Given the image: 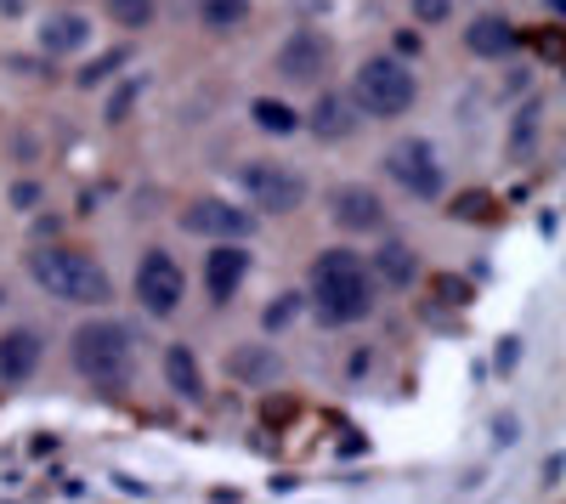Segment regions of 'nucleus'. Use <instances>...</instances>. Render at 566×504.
Here are the masks:
<instances>
[{
	"label": "nucleus",
	"instance_id": "obj_4",
	"mask_svg": "<svg viewBox=\"0 0 566 504\" xmlns=\"http://www.w3.org/2000/svg\"><path fill=\"white\" fill-rule=\"evenodd\" d=\"M413 97H419V85H413V74H408L397 57H368V63L357 69V80H352V103H357V114H374V119H397V114H408Z\"/></svg>",
	"mask_w": 566,
	"mask_h": 504
},
{
	"label": "nucleus",
	"instance_id": "obj_11",
	"mask_svg": "<svg viewBox=\"0 0 566 504\" xmlns=\"http://www.w3.org/2000/svg\"><path fill=\"white\" fill-rule=\"evenodd\" d=\"M357 103L352 97H340V91H323V97L312 103V114H306V125H312V136L317 143H346V136L357 130Z\"/></svg>",
	"mask_w": 566,
	"mask_h": 504
},
{
	"label": "nucleus",
	"instance_id": "obj_24",
	"mask_svg": "<svg viewBox=\"0 0 566 504\" xmlns=\"http://www.w3.org/2000/svg\"><path fill=\"white\" fill-rule=\"evenodd\" d=\"M295 312H301V295H277V301L266 306L261 324H266V329H290V324H295Z\"/></svg>",
	"mask_w": 566,
	"mask_h": 504
},
{
	"label": "nucleus",
	"instance_id": "obj_22",
	"mask_svg": "<svg viewBox=\"0 0 566 504\" xmlns=\"http://www.w3.org/2000/svg\"><path fill=\"white\" fill-rule=\"evenodd\" d=\"M154 12H159V0H108V18L119 29H148Z\"/></svg>",
	"mask_w": 566,
	"mask_h": 504
},
{
	"label": "nucleus",
	"instance_id": "obj_12",
	"mask_svg": "<svg viewBox=\"0 0 566 504\" xmlns=\"http://www.w3.org/2000/svg\"><path fill=\"white\" fill-rule=\"evenodd\" d=\"M91 45V18L85 12H45L40 23V52L45 57H74Z\"/></svg>",
	"mask_w": 566,
	"mask_h": 504
},
{
	"label": "nucleus",
	"instance_id": "obj_25",
	"mask_svg": "<svg viewBox=\"0 0 566 504\" xmlns=\"http://www.w3.org/2000/svg\"><path fill=\"white\" fill-rule=\"evenodd\" d=\"M413 18L431 29V23H448L453 18V0H413Z\"/></svg>",
	"mask_w": 566,
	"mask_h": 504
},
{
	"label": "nucleus",
	"instance_id": "obj_2",
	"mask_svg": "<svg viewBox=\"0 0 566 504\" xmlns=\"http://www.w3.org/2000/svg\"><path fill=\"white\" fill-rule=\"evenodd\" d=\"M74 369L97 386L103 397H119L136 375V340L125 324H114V317H91V324L74 329Z\"/></svg>",
	"mask_w": 566,
	"mask_h": 504
},
{
	"label": "nucleus",
	"instance_id": "obj_15",
	"mask_svg": "<svg viewBox=\"0 0 566 504\" xmlns=\"http://www.w3.org/2000/svg\"><path fill=\"white\" fill-rule=\"evenodd\" d=\"M165 380H170V391L181 397V402H205V369H199V357H193V346H165Z\"/></svg>",
	"mask_w": 566,
	"mask_h": 504
},
{
	"label": "nucleus",
	"instance_id": "obj_3",
	"mask_svg": "<svg viewBox=\"0 0 566 504\" xmlns=\"http://www.w3.org/2000/svg\"><path fill=\"white\" fill-rule=\"evenodd\" d=\"M29 279H34L45 295H52V301H69V306H103V301L114 295L108 272L91 261V255L63 250V244L34 250V255H29Z\"/></svg>",
	"mask_w": 566,
	"mask_h": 504
},
{
	"label": "nucleus",
	"instance_id": "obj_31",
	"mask_svg": "<svg viewBox=\"0 0 566 504\" xmlns=\"http://www.w3.org/2000/svg\"><path fill=\"white\" fill-rule=\"evenodd\" d=\"M0 12H7V18H18V12H23V0H0Z\"/></svg>",
	"mask_w": 566,
	"mask_h": 504
},
{
	"label": "nucleus",
	"instance_id": "obj_18",
	"mask_svg": "<svg viewBox=\"0 0 566 504\" xmlns=\"http://www.w3.org/2000/svg\"><path fill=\"white\" fill-rule=\"evenodd\" d=\"M374 279L391 284V290H408L419 279V255L408 244H380V255H374Z\"/></svg>",
	"mask_w": 566,
	"mask_h": 504
},
{
	"label": "nucleus",
	"instance_id": "obj_33",
	"mask_svg": "<svg viewBox=\"0 0 566 504\" xmlns=\"http://www.w3.org/2000/svg\"><path fill=\"white\" fill-rule=\"evenodd\" d=\"M0 301H7V290H0Z\"/></svg>",
	"mask_w": 566,
	"mask_h": 504
},
{
	"label": "nucleus",
	"instance_id": "obj_16",
	"mask_svg": "<svg viewBox=\"0 0 566 504\" xmlns=\"http://www.w3.org/2000/svg\"><path fill=\"white\" fill-rule=\"evenodd\" d=\"M227 375L244 380V386H272V380L283 375V363H277L272 346H239V351L227 357Z\"/></svg>",
	"mask_w": 566,
	"mask_h": 504
},
{
	"label": "nucleus",
	"instance_id": "obj_21",
	"mask_svg": "<svg viewBox=\"0 0 566 504\" xmlns=\"http://www.w3.org/2000/svg\"><path fill=\"white\" fill-rule=\"evenodd\" d=\"M250 18V0H205V29L227 34V29H239Z\"/></svg>",
	"mask_w": 566,
	"mask_h": 504
},
{
	"label": "nucleus",
	"instance_id": "obj_28",
	"mask_svg": "<svg viewBox=\"0 0 566 504\" xmlns=\"http://www.w3.org/2000/svg\"><path fill=\"white\" fill-rule=\"evenodd\" d=\"M515 357H522V340H499V369H504V375L515 369Z\"/></svg>",
	"mask_w": 566,
	"mask_h": 504
},
{
	"label": "nucleus",
	"instance_id": "obj_26",
	"mask_svg": "<svg viewBox=\"0 0 566 504\" xmlns=\"http://www.w3.org/2000/svg\"><path fill=\"white\" fill-rule=\"evenodd\" d=\"M493 442H499V448H515V442H522V420L499 414V420H493Z\"/></svg>",
	"mask_w": 566,
	"mask_h": 504
},
{
	"label": "nucleus",
	"instance_id": "obj_30",
	"mask_svg": "<svg viewBox=\"0 0 566 504\" xmlns=\"http://www.w3.org/2000/svg\"><path fill=\"white\" fill-rule=\"evenodd\" d=\"M560 471H566V460H560V453H549V460H544V487H560Z\"/></svg>",
	"mask_w": 566,
	"mask_h": 504
},
{
	"label": "nucleus",
	"instance_id": "obj_10",
	"mask_svg": "<svg viewBox=\"0 0 566 504\" xmlns=\"http://www.w3.org/2000/svg\"><path fill=\"white\" fill-rule=\"evenodd\" d=\"M328 216H335V227H346V233H380L386 227L380 193L363 188V181H346V188L328 193Z\"/></svg>",
	"mask_w": 566,
	"mask_h": 504
},
{
	"label": "nucleus",
	"instance_id": "obj_20",
	"mask_svg": "<svg viewBox=\"0 0 566 504\" xmlns=\"http://www.w3.org/2000/svg\"><path fill=\"white\" fill-rule=\"evenodd\" d=\"M125 63H130V52H125V45H114V52H103L97 63H85V69L74 74V85H80V91H91V85H108V80H114V69H125Z\"/></svg>",
	"mask_w": 566,
	"mask_h": 504
},
{
	"label": "nucleus",
	"instance_id": "obj_17",
	"mask_svg": "<svg viewBox=\"0 0 566 504\" xmlns=\"http://www.w3.org/2000/svg\"><path fill=\"white\" fill-rule=\"evenodd\" d=\"M464 45L476 57H510L515 52V23L510 18H476L464 29Z\"/></svg>",
	"mask_w": 566,
	"mask_h": 504
},
{
	"label": "nucleus",
	"instance_id": "obj_9",
	"mask_svg": "<svg viewBox=\"0 0 566 504\" xmlns=\"http://www.w3.org/2000/svg\"><path fill=\"white\" fill-rule=\"evenodd\" d=\"M272 69H277V80H290V85H317V80H323V69H328V45H323L317 34L295 29L290 40L277 45Z\"/></svg>",
	"mask_w": 566,
	"mask_h": 504
},
{
	"label": "nucleus",
	"instance_id": "obj_14",
	"mask_svg": "<svg viewBox=\"0 0 566 504\" xmlns=\"http://www.w3.org/2000/svg\"><path fill=\"white\" fill-rule=\"evenodd\" d=\"M40 357H45V340L34 329H7V335H0V380H7V386L29 380L40 369Z\"/></svg>",
	"mask_w": 566,
	"mask_h": 504
},
{
	"label": "nucleus",
	"instance_id": "obj_5",
	"mask_svg": "<svg viewBox=\"0 0 566 504\" xmlns=\"http://www.w3.org/2000/svg\"><path fill=\"white\" fill-rule=\"evenodd\" d=\"M239 188H244V199H250L255 210H266V216H290V210L306 204V176L290 170V165H272V159H250L244 176H239Z\"/></svg>",
	"mask_w": 566,
	"mask_h": 504
},
{
	"label": "nucleus",
	"instance_id": "obj_32",
	"mask_svg": "<svg viewBox=\"0 0 566 504\" xmlns=\"http://www.w3.org/2000/svg\"><path fill=\"white\" fill-rule=\"evenodd\" d=\"M544 7H549V12H555V18H560V12H566V0H544Z\"/></svg>",
	"mask_w": 566,
	"mask_h": 504
},
{
	"label": "nucleus",
	"instance_id": "obj_6",
	"mask_svg": "<svg viewBox=\"0 0 566 504\" xmlns=\"http://www.w3.org/2000/svg\"><path fill=\"white\" fill-rule=\"evenodd\" d=\"M136 301L148 317H170L181 301H187V272L165 255V250H148L136 266Z\"/></svg>",
	"mask_w": 566,
	"mask_h": 504
},
{
	"label": "nucleus",
	"instance_id": "obj_19",
	"mask_svg": "<svg viewBox=\"0 0 566 504\" xmlns=\"http://www.w3.org/2000/svg\"><path fill=\"white\" fill-rule=\"evenodd\" d=\"M250 114H255V125H261V130H272V136H290V130H301V114H295L290 103L255 97V103H250Z\"/></svg>",
	"mask_w": 566,
	"mask_h": 504
},
{
	"label": "nucleus",
	"instance_id": "obj_1",
	"mask_svg": "<svg viewBox=\"0 0 566 504\" xmlns=\"http://www.w3.org/2000/svg\"><path fill=\"white\" fill-rule=\"evenodd\" d=\"M312 306L323 324H363V317L374 312V272L363 266V255L352 250H323L312 261Z\"/></svg>",
	"mask_w": 566,
	"mask_h": 504
},
{
	"label": "nucleus",
	"instance_id": "obj_27",
	"mask_svg": "<svg viewBox=\"0 0 566 504\" xmlns=\"http://www.w3.org/2000/svg\"><path fill=\"white\" fill-rule=\"evenodd\" d=\"M12 204H18V210H34V204H40V188H34V181H18V188H12Z\"/></svg>",
	"mask_w": 566,
	"mask_h": 504
},
{
	"label": "nucleus",
	"instance_id": "obj_23",
	"mask_svg": "<svg viewBox=\"0 0 566 504\" xmlns=\"http://www.w3.org/2000/svg\"><path fill=\"white\" fill-rule=\"evenodd\" d=\"M136 97H142V74H130V80H125V85L114 91V97H108V114H103V119H108V125H125V114L136 108Z\"/></svg>",
	"mask_w": 566,
	"mask_h": 504
},
{
	"label": "nucleus",
	"instance_id": "obj_7",
	"mask_svg": "<svg viewBox=\"0 0 566 504\" xmlns=\"http://www.w3.org/2000/svg\"><path fill=\"white\" fill-rule=\"evenodd\" d=\"M181 227L199 239H221V244H244L255 233V216L239 210V204H221V199H199L181 210Z\"/></svg>",
	"mask_w": 566,
	"mask_h": 504
},
{
	"label": "nucleus",
	"instance_id": "obj_29",
	"mask_svg": "<svg viewBox=\"0 0 566 504\" xmlns=\"http://www.w3.org/2000/svg\"><path fill=\"white\" fill-rule=\"evenodd\" d=\"M459 216H470V221L488 216V199H482V193H464V199H459Z\"/></svg>",
	"mask_w": 566,
	"mask_h": 504
},
{
	"label": "nucleus",
	"instance_id": "obj_13",
	"mask_svg": "<svg viewBox=\"0 0 566 504\" xmlns=\"http://www.w3.org/2000/svg\"><path fill=\"white\" fill-rule=\"evenodd\" d=\"M250 279V250L244 244H216V255H210V266H205V284H210V301H232L239 295V284Z\"/></svg>",
	"mask_w": 566,
	"mask_h": 504
},
{
	"label": "nucleus",
	"instance_id": "obj_8",
	"mask_svg": "<svg viewBox=\"0 0 566 504\" xmlns=\"http://www.w3.org/2000/svg\"><path fill=\"white\" fill-rule=\"evenodd\" d=\"M386 170L402 181L413 199H437L442 181H448L442 165H437V154H431V143H397V148L386 154Z\"/></svg>",
	"mask_w": 566,
	"mask_h": 504
}]
</instances>
